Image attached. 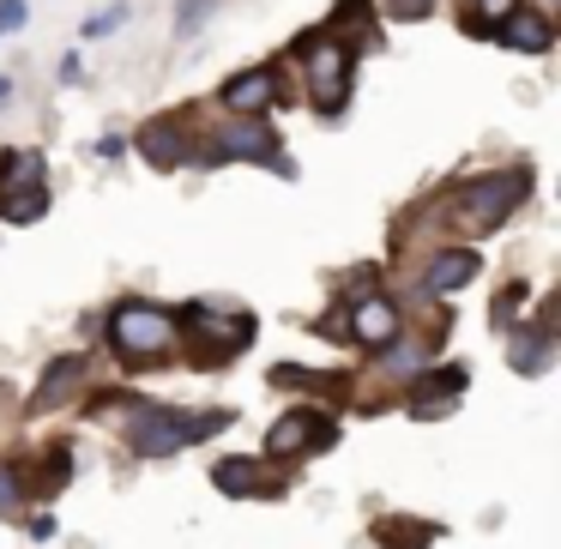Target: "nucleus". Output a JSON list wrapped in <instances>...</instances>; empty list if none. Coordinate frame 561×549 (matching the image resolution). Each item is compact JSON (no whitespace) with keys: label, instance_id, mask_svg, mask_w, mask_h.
I'll return each instance as SVG.
<instances>
[{"label":"nucleus","instance_id":"obj_22","mask_svg":"<svg viewBox=\"0 0 561 549\" xmlns=\"http://www.w3.org/2000/svg\"><path fill=\"white\" fill-rule=\"evenodd\" d=\"M471 7H477V19H483V25H477V31H489V25H495V19H507L513 7H519V0H471Z\"/></svg>","mask_w":561,"mask_h":549},{"label":"nucleus","instance_id":"obj_6","mask_svg":"<svg viewBox=\"0 0 561 549\" xmlns=\"http://www.w3.org/2000/svg\"><path fill=\"white\" fill-rule=\"evenodd\" d=\"M332 441H339V428H332V416H320V411H290V416H278V423L266 428L272 459H302V453H320V447H332Z\"/></svg>","mask_w":561,"mask_h":549},{"label":"nucleus","instance_id":"obj_14","mask_svg":"<svg viewBox=\"0 0 561 549\" xmlns=\"http://www.w3.org/2000/svg\"><path fill=\"white\" fill-rule=\"evenodd\" d=\"M507 363L519 368V375H543V368L556 363V339H549V327H525V332H513Z\"/></svg>","mask_w":561,"mask_h":549},{"label":"nucleus","instance_id":"obj_23","mask_svg":"<svg viewBox=\"0 0 561 549\" xmlns=\"http://www.w3.org/2000/svg\"><path fill=\"white\" fill-rule=\"evenodd\" d=\"M79 79H85V61H79V55H67V61H61V85H79Z\"/></svg>","mask_w":561,"mask_h":549},{"label":"nucleus","instance_id":"obj_17","mask_svg":"<svg viewBox=\"0 0 561 549\" xmlns=\"http://www.w3.org/2000/svg\"><path fill=\"white\" fill-rule=\"evenodd\" d=\"M13 182H43V158L25 146L13 151H0V187H13Z\"/></svg>","mask_w":561,"mask_h":549},{"label":"nucleus","instance_id":"obj_13","mask_svg":"<svg viewBox=\"0 0 561 549\" xmlns=\"http://www.w3.org/2000/svg\"><path fill=\"white\" fill-rule=\"evenodd\" d=\"M139 151H146L158 170H175V163H187L194 158V146H187V134L175 122H151L146 134H139Z\"/></svg>","mask_w":561,"mask_h":549},{"label":"nucleus","instance_id":"obj_8","mask_svg":"<svg viewBox=\"0 0 561 549\" xmlns=\"http://www.w3.org/2000/svg\"><path fill=\"white\" fill-rule=\"evenodd\" d=\"M399 327L404 320H399V308H392L387 296L368 290V296L351 302V339L363 344V351H392V344H399Z\"/></svg>","mask_w":561,"mask_h":549},{"label":"nucleus","instance_id":"obj_10","mask_svg":"<svg viewBox=\"0 0 561 549\" xmlns=\"http://www.w3.org/2000/svg\"><path fill=\"white\" fill-rule=\"evenodd\" d=\"M549 19L537 13V7H513L507 19H501V43H507L513 55H549Z\"/></svg>","mask_w":561,"mask_h":549},{"label":"nucleus","instance_id":"obj_21","mask_svg":"<svg viewBox=\"0 0 561 549\" xmlns=\"http://www.w3.org/2000/svg\"><path fill=\"white\" fill-rule=\"evenodd\" d=\"M25 19H31L25 0H0V31H7V37H13V31H25Z\"/></svg>","mask_w":561,"mask_h":549},{"label":"nucleus","instance_id":"obj_5","mask_svg":"<svg viewBox=\"0 0 561 549\" xmlns=\"http://www.w3.org/2000/svg\"><path fill=\"white\" fill-rule=\"evenodd\" d=\"M351 67H356V55L344 37L327 31V37L308 43V98H314L320 115H339L351 103Z\"/></svg>","mask_w":561,"mask_h":549},{"label":"nucleus","instance_id":"obj_16","mask_svg":"<svg viewBox=\"0 0 561 549\" xmlns=\"http://www.w3.org/2000/svg\"><path fill=\"white\" fill-rule=\"evenodd\" d=\"M43 211H49V187H43V182L0 187V218H7V224H37Z\"/></svg>","mask_w":561,"mask_h":549},{"label":"nucleus","instance_id":"obj_24","mask_svg":"<svg viewBox=\"0 0 561 549\" xmlns=\"http://www.w3.org/2000/svg\"><path fill=\"white\" fill-rule=\"evenodd\" d=\"M122 151H127L122 134H103V139H98V158H122Z\"/></svg>","mask_w":561,"mask_h":549},{"label":"nucleus","instance_id":"obj_2","mask_svg":"<svg viewBox=\"0 0 561 549\" xmlns=\"http://www.w3.org/2000/svg\"><path fill=\"white\" fill-rule=\"evenodd\" d=\"M110 344L127 368H151L182 344V320L158 302H122L110 314Z\"/></svg>","mask_w":561,"mask_h":549},{"label":"nucleus","instance_id":"obj_7","mask_svg":"<svg viewBox=\"0 0 561 549\" xmlns=\"http://www.w3.org/2000/svg\"><path fill=\"white\" fill-rule=\"evenodd\" d=\"M465 387H471L465 363H447V368H435V375H416L411 380V416H416V423L453 416V411H459V399H465Z\"/></svg>","mask_w":561,"mask_h":549},{"label":"nucleus","instance_id":"obj_1","mask_svg":"<svg viewBox=\"0 0 561 549\" xmlns=\"http://www.w3.org/2000/svg\"><path fill=\"white\" fill-rule=\"evenodd\" d=\"M230 428V411H175V404H139L127 416V441L139 459H170V453L194 447V441Z\"/></svg>","mask_w":561,"mask_h":549},{"label":"nucleus","instance_id":"obj_11","mask_svg":"<svg viewBox=\"0 0 561 549\" xmlns=\"http://www.w3.org/2000/svg\"><path fill=\"white\" fill-rule=\"evenodd\" d=\"M477 266H483V260H477L471 248H440V254L428 260V272H423V290H435V296L465 290V284L477 278Z\"/></svg>","mask_w":561,"mask_h":549},{"label":"nucleus","instance_id":"obj_19","mask_svg":"<svg viewBox=\"0 0 561 549\" xmlns=\"http://www.w3.org/2000/svg\"><path fill=\"white\" fill-rule=\"evenodd\" d=\"M211 13H218V0H182V7H175V37H194Z\"/></svg>","mask_w":561,"mask_h":549},{"label":"nucleus","instance_id":"obj_4","mask_svg":"<svg viewBox=\"0 0 561 549\" xmlns=\"http://www.w3.org/2000/svg\"><path fill=\"white\" fill-rule=\"evenodd\" d=\"M278 134H272L266 122H260V115H236L230 127H218V139H211L206 151H199V163H260V170H278V175H296L290 163L278 158Z\"/></svg>","mask_w":561,"mask_h":549},{"label":"nucleus","instance_id":"obj_9","mask_svg":"<svg viewBox=\"0 0 561 549\" xmlns=\"http://www.w3.org/2000/svg\"><path fill=\"white\" fill-rule=\"evenodd\" d=\"M218 103L230 115H266L272 103H278V67H248V73H236L230 85L218 91Z\"/></svg>","mask_w":561,"mask_h":549},{"label":"nucleus","instance_id":"obj_25","mask_svg":"<svg viewBox=\"0 0 561 549\" xmlns=\"http://www.w3.org/2000/svg\"><path fill=\"white\" fill-rule=\"evenodd\" d=\"M435 0H392V13H428Z\"/></svg>","mask_w":561,"mask_h":549},{"label":"nucleus","instance_id":"obj_12","mask_svg":"<svg viewBox=\"0 0 561 549\" xmlns=\"http://www.w3.org/2000/svg\"><path fill=\"white\" fill-rule=\"evenodd\" d=\"M79 380H85V356H55V363L43 368V380H37L31 411H55V404H67L79 392Z\"/></svg>","mask_w":561,"mask_h":549},{"label":"nucleus","instance_id":"obj_20","mask_svg":"<svg viewBox=\"0 0 561 549\" xmlns=\"http://www.w3.org/2000/svg\"><path fill=\"white\" fill-rule=\"evenodd\" d=\"M115 25H127V0H115L110 13H98V19H91V25H85V37H110Z\"/></svg>","mask_w":561,"mask_h":549},{"label":"nucleus","instance_id":"obj_26","mask_svg":"<svg viewBox=\"0 0 561 549\" xmlns=\"http://www.w3.org/2000/svg\"><path fill=\"white\" fill-rule=\"evenodd\" d=\"M7 98H13V79H0V110H7Z\"/></svg>","mask_w":561,"mask_h":549},{"label":"nucleus","instance_id":"obj_18","mask_svg":"<svg viewBox=\"0 0 561 549\" xmlns=\"http://www.w3.org/2000/svg\"><path fill=\"white\" fill-rule=\"evenodd\" d=\"M19 507H25V477L19 465H0V519H13Z\"/></svg>","mask_w":561,"mask_h":549},{"label":"nucleus","instance_id":"obj_15","mask_svg":"<svg viewBox=\"0 0 561 549\" xmlns=\"http://www.w3.org/2000/svg\"><path fill=\"white\" fill-rule=\"evenodd\" d=\"M211 483L224 489V495H272L278 483H266V471H260V459H218V471H211Z\"/></svg>","mask_w":561,"mask_h":549},{"label":"nucleus","instance_id":"obj_3","mask_svg":"<svg viewBox=\"0 0 561 549\" xmlns=\"http://www.w3.org/2000/svg\"><path fill=\"white\" fill-rule=\"evenodd\" d=\"M525 187H531V175H525V170H495V175H477V182H465L459 199H453V230H459V236H489V230H501V224L519 211Z\"/></svg>","mask_w":561,"mask_h":549}]
</instances>
